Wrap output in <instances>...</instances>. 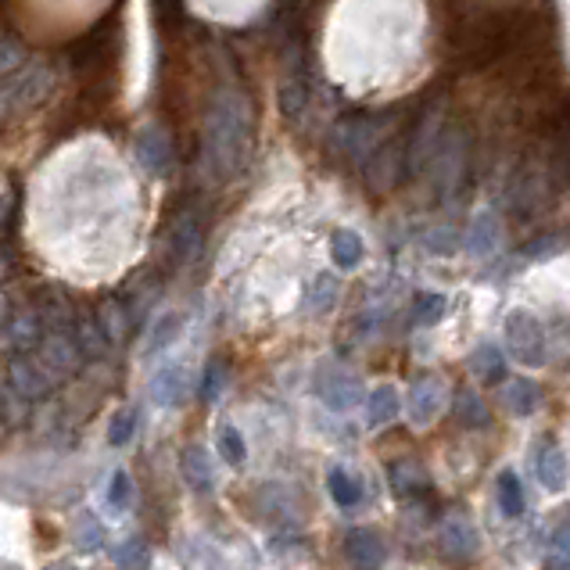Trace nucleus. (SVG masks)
Listing matches in <instances>:
<instances>
[{
    "label": "nucleus",
    "mask_w": 570,
    "mask_h": 570,
    "mask_svg": "<svg viewBox=\"0 0 570 570\" xmlns=\"http://www.w3.org/2000/svg\"><path fill=\"white\" fill-rule=\"evenodd\" d=\"M445 308H449L445 295H434V291H431V295H420V298H416L413 320H416V323H428V327H431V323H438V320L445 316Z\"/></svg>",
    "instance_id": "40"
},
{
    "label": "nucleus",
    "mask_w": 570,
    "mask_h": 570,
    "mask_svg": "<svg viewBox=\"0 0 570 570\" xmlns=\"http://www.w3.org/2000/svg\"><path fill=\"white\" fill-rule=\"evenodd\" d=\"M470 370H474L481 381L499 384L502 377H507V360H502V352L495 345H481L474 355H470Z\"/></svg>",
    "instance_id": "28"
},
{
    "label": "nucleus",
    "mask_w": 570,
    "mask_h": 570,
    "mask_svg": "<svg viewBox=\"0 0 570 570\" xmlns=\"http://www.w3.org/2000/svg\"><path fill=\"white\" fill-rule=\"evenodd\" d=\"M202 240H205V212L198 202H187V205H176L173 219H169V230H166V263L173 269H184L190 266L194 258L202 252Z\"/></svg>",
    "instance_id": "6"
},
{
    "label": "nucleus",
    "mask_w": 570,
    "mask_h": 570,
    "mask_svg": "<svg viewBox=\"0 0 570 570\" xmlns=\"http://www.w3.org/2000/svg\"><path fill=\"white\" fill-rule=\"evenodd\" d=\"M180 327H184V320H180V313H169V316H158L155 320V327L148 331V341H144V355H158V352H166L173 341H176V334H180Z\"/></svg>",
    "instance_id": "27"
},
{
    "label": "nucleus",
    "mask_w": 570,
    "mask_h": 570,
    "mask_svg": "<svg viewBox=\"0 0 570 570\" xmlns=\"http://www.w3.org/2000/svg\"><path fill=\"white\" fill-rule=\"evenodd\" d=\"M55 90V72L43 61H29L22 69H14L4 76V119L22 116L43 105Z\"/></svg>",
    "instance_id": "5"
},
{
    "label": "nucleus",
    "mask_w": 570,
    "mask_h": 570,
    "mask_svg": "<svg viewBox=\"0 0 570 570\" xmlns=\"http://www.w3.org/2000/svg\"><path fill=\"white\" fill-rule=\"evenodd\" d=\"M455 420L463 423V428H488L492 423V416H488V410L481 405V399L474 395V391H460L455 395Z\"/></svg>",
    "instance_id": "33"
},
{
    "label": "nucleus",
    "mask_w": 570,
    "mask_h": 570,
    "mask_svg": "<svg viewBox=\"0 0 570 570\" xmlns=\"http://www.w3.org/2000/svg\"><path fill=\"white\" fill-rule=\"evenodd\" d=\"M495 488H499V510L507 513L510 520L524 517V510H528L524 484H520V478L513 474V470H502L499 481H495Z\"/></svg>",
    "instance_id": "23"
},
{
    "label": "nucleus",
    "mask_w": 570,
    "mask_h": 570,
    "mask_svg": "<svg viewBox=\"0 0 570 570\" xmlns=\"http://www.w3.org/2000/svg\"><path fill=\"white\" fill-rule=\"evenodd\" d=\"M134 323L137 320H134V313H129V305H126L122 295H111V298L101 302V331H105V337L111 341V345H122Z\"/></svg>",
    "instance_id": "19"
},
{
    "label": "nucleus",
    "mask_w": 570,
    "mask_h": 570,
    "mask_svg": "<svg viewBox=\"0 0 570 570\" xmlns=\"http://www.w3.org/2000/svg\"><path fill=\"white\" fill-rule=\"evenodd\" d=\"M205 140L202 151L208 169L219 180H230L244 166H248L252 148H255V108L252 97L237 83H219L212 101L205 108Z\"/></svg>",
    "instance_id": "2"
},
{
    "label": "nucleus",
    "mask_w": 570,
    "mask_h": 570,
    "mask_svg": "<svg viewBox=\"0 0 570 570\" xmlns=\"http://www.w3.org/2000/svg\"><path fill=\"white\" fill-rule=\"evenodd\" d=\"M316 395L331 405L334 413H345L352 405H360L363 399V384L355 373L341 370L334 363H320V377H316Z\"/></svg>",
    "instance_id": "10"
},
{
    "label": "nucleus",
    "mask_w": 570,
    "mask_h": 570,
    "mask_svg": "<svg viewBox=\"0 0 570 570\" xmlns=\"http://www.w3.org/2000/svg\"><path fill=\"white\" fill-rule=\"evenodd\" d=\"M495 240H499V223H495L492 212H484V216H478V223H474V234H470V252H474L478 258L492 255Z\"/></svg>",
    "instance_id": "34"
},
{
    "label": "nucleus",
    "mask_w": 570,
    "mask_h": 570,
    "mask_svg": "<svg viewBox=\"0 0 570 570\" xmlns=\"http://www.w3.org/2000/svg\"><path fill=\"white\" fill-rule=\"evenodd\" d=\"M151 14H155V26L166 32V37H180V29L187 26L184 0H151Z\"/></svg>",
    "instance_id": "31"
},
{
    "label": "nucleus",
    "mask_w": 570,
    "mask_h": 570,
    "mask_svg": "<svg viewBox=\"0 0 570 570\" xmlns=\"http://www.w3.org/2000/svg\"><path fill=\"white\" fill-rule=\"evenodd\" d=\"M137 158L140 166L155 173V176H169L173 173V140L161 126H144L137 134Z\"/></svg>",
    "instance_id": "13"
},
{
    "label": "nucleus",
    "mask_w": 570,
    "mask_h": 570,
    "mask_svg": "<svg viewBox=\"0 0 570 570\" xmlns=\"http://www.w3.org/2000/svg\"><path fill=\"white\" fill-rule=\"evenodd\" d=\"M161 284H158V276L155 273H140L134 284H129L126 291H122V298H126V305H129V313H134V320L140 323L144 316L151 313V305L158 302V291Z\"/></svg>",
    "instance_id": "20"
},
{
    "label": "nucleus",
    "mask_w": 570,
    "mask_h": 570,
    "mask_svg": "<svg viewBox=\"0 0 570 570\" xmlns=\"http://www.w3.org/2000/svg\"><path fill=\"white\" fill-rule=\"evenodd\" d=\"M219 455L230 466H244V460H248V449H244V438L237 428H223L219 431Z\"/></svg>",
    "instance_id": "37"
},
{
    "label": "nucleus",
    "mask_w": 570,
    "mask_h": 570,
    "mask_svg": "<svg viewBox=\"0 0 570 570\" xmlns=\"http://www.w3.org/2000/svg\"><path fill=\"white\" fill-rule=\"evenodd\" d=\"M223 387H226V366L223 363H208L205 373H202V384H198V399L202 402H216Z\"/></svg>",
    "instance_id": "39"
},
{
    "label": "nucleus",
    "mask_w": 570,
    "mask_h": 570,
    "mask_svg": "<svg viewBox=\"0 0 570 570\" xmlns=\"http://www.w3.org/2000/svg\"><path fill=\"white\" fill-rule=\"evenodd\" d=\"M345 552H348V560H352L355 567H381V563L387 560L384 539H381L377 531H370V528H355V531H348Z\"/></svg>",
    "instance_id": "14"
},
{
    "label": "nucleus",
    "mask_w": 570,
    "mask_h": 570,
    "mask_svg": "<svg viewBox=\"0 0 570 570\" xmlns=\"http://www.w3.org/2000/svg\"><path fill=\"white\" fill-rule=\"evenodd\" d=\"M26 65V51H19V43H14V32L8 29L4 32V76L14 72V69H22Z\"/></svg>",
    "instance_id": "41"
},
{
    "label": "nucleus",
    "mask_w": 570,
    "mask_h": 570,
    "mask_svg": "<svg viewBox=\"0 0 570 570\" xmlns=\"http://www.w3.org/2000/svg\"><path fill=\"white\" fill-rule=\"evenodd\" d=\"M337 302V281L331 273H320L313 287H308V298H305V313H313V316H323V313H331Z\"/></svg>",
    "instance_id": "30"
},
{
    "label": "nucleus",
    "mask_w": 570,
    "mask_h": 570,
    "mask_svg": "<svg viewBox=\"0 0 570 570\" xmlns=\"http://www.w3.org/2000/svg\"><path fill=\"white\" fill-rule=\"evenodd\" d=\"M184 395H187V373H184V366L158 370V377L151 381L155 405H161V410H176V405L184 402Z\"/></svg>",
    "instance_id": "18"
},
{
    "label": "nucleus",
    "mask_w": 570,
    "mask_h": 570,
    "mask_svg": "<svg viewBox=\"0 0 570 570\" xmlns=\"http://www.w3.org/2000/svg\"><path fill=\"white\" fill-rule=\"evenodd\" d=\"M331 255H334V263L341 269H355L363 263V240L355 230H337L331 237Z\"/></svg>",
    "instance_id": "29"
},
{
    "label": "nucleus",
    "mask_w": 570,
    "mask_h": 570,
    "mask_svg": "<svg viewBox=\"0 0 570 570\" xmlns=\"http://www.w3.org/2000/svg\"><path fill=\"white\" fill-rule=\"evenodd\" d=\"M14 205H19V194L11 184H4V237H11L14 230Z\"/></svg>",
    "instance_id": "42"
},
{
    "label": "nucleus",
    "mask_w": 570,
    "mask_h": 570,
    "mask_svg": "<svg viewBox=\"0 0 570 570\" xmlns=\"http://www.w3.org/2000/svg\"><path fill=\"white\" fill-rule=\"evenodd\" d=\"M69 65L83 83V94L90 105L108 111L119 90V65H122V11L111 8L97 19L83 37L69 43Z\"/></svg>",
    "instance_id": "3"
},
{
    "label": "nucleus",
    "mask_w": 570,
    "mask_h": 570,
    "mask_svg": "<svg viewBox=\"0 0 570 570\" xmlns=\"http://www.w3.org/2000/svg\"><path fill=\"white\" fill-rule=\"evenodd\" d=\"M111 563H119V567H148L151 563L148 546H144L140 539H129L119 549H111Z\"/></svg>",
    "instance_id": "38"
},
{
    "label": "nucleus",
    "mask_w": 570,
    "mask_h": 570,
    "mask_svg": "<svg viewBox=\"0 0 570 570\" xmlns=\"http://www.w3.org/2000/svg\"><path fill=\"white\" fill-rule=\"evenodd\" d=\"M534 470H539V481H542L546 492H563L567 488L570 466H567V455L557 442H546L539 449V463H534Z\"/></svg>",
    "instance_id": "16"
},
{
    "label": "nucleus",
    "mask_w": 570,
    "mask_h": 570,
    "mask_svg": "<svg viewBox=\"0 0 570 570\" xmlns=\"http://www.w3.org/2000/svg\"><path fill=\"white\" fill-rule=\"evenodd\" d=\"M327 488H331V495L341 510H352V507H360V499H363V484L355 481L345 466H334L331 474H327Z\"/></svg>",
    "instance_id": "26"
},
{
    "label": "nucleus",
    "mask_w": 570,
    "mask_h": 570,
    "mask_svg": "<svg viewBox=\"0 0 570 570\" xmlns=\"http://www.w3.org/2000/svg\"><path fill=\"white\" fill-rule=\"evenodd\" d=\"M552 546H557L560 552H570V513L557 524V531H552Z\"/></svg>",
    "instance_id": "43"
},
{
    "label": "nucleus",
    "mask_w": 570,
    "mask_h": 570,
    "mask_svg": "<svg viewBox=\"0 0 570 570\" xmlns=\"http://www.w3.org/2000/svg\"><path fill=\"white\" fill-rule=\"evenodd\" d=\"M405 173H413V161H410V129L402 134V140H384L377 151L370 155L366 161V187L373 194H387L395 190Z\"/></svg>",
    "instance_id": "7"
},
{
    "label": "nucleus",
    "mask_w": 570,
    "mask_h": 570,
    "mask_svg": "<svg viewBox=\"0 0 570 570\" xmlns=\"http://www.w3.org/2000/svg\"><path fill=\"white\" fill-rule=\"evenodd\" d=\"M399 410H402V399H399L395 387L391 384L373 387L370 399H366V428H384V423H391L399 416Z\"/></svg>",
    "instance_id": "21"
},
{
    "label": "nucleus",
    "mask_w": 570,
    "mask_h": 570,
    "mask_svg": "<svg viewBox=\"0 0 570 570\" xmlns=\"http://www.w3.org/2000/svg\"><path fill=\"white\" fill-rule=\"evenodd\" d=\"M76 546L83 552H97L105 546V531H101V524H97L94 513H83L76 520Z\"/></svg>",
    "instance_id": "35"
},
{
    "label": "nucleus",
    "mask_w": 570,
    "mask_h": 570,
    "mask_svg": "<svg viewBox=\"0 0 570 570\" xmlns=\"http://www.w3.org/2000/svg\"><path fill=\"white\" fill-rule=\"evenodd\" d=\"M387 481L395 495H423L431 492V474L420 460H395L387 466Z\"/></svg>",
    "instance_id": "15"
},
{
    "label": "nucleus",
    "mask_w": 570,
    "mask_h": 570,
    "mask_svg": "<svg viewBox=\"0 0 570 570\" xmlns=\"http://www.w3.org/2000/svg\"><path fill=\"white\" fill-rule=\"evenodd\" d=\"M570 248V234L567 230H549V234H539L534 240H528L524 248H520V258L524 263H546V258L560 255Z\"/></svg>",
    "instance_id": "24"
},
{
    "label": "nucleus",
    "mask_w": 570,
    "mask_h": 570,
    "mask_svg": "<svg viewBox=\"0 0 570 570\" xmlns=\"http://www.w3.org/2000/svg\"><path fill=\"white\" fill-rule=\"evenodd\" d=\"M184 478L187 484L194 488V492H212V463H208V455L202 445H190L184 449Z\"/></svg>",
    "instance_id": "25"
},
{
    "label": "nucleus",
    "mask_w": 570,
    "mask_h": 570,
    "mask_svg": "<svg viewBox=\"0 0 570 570\" xmlns=\"http://www.w3.org/2000/svg\"><path fill=\"white\" fill-rule=\"evenodd\" d=\"M129 502H134V478L126 474V470H111V478H108V488H105V507L111 513H126L129 510Z\"/></svg>",
    "instance_id": "32"
},
{
    "label": "nucleus",
    "mask_w": 570,
    "mask_h": 570,
    "mask_svg": "<svg viewBox=\"0 0 570 570\" xmlns=\"http://www.w3.org/2000/svg\"><path fill=\"white\" fill-rule=\"evenodd\" d=\"M470 148H474V140H470V129L463 122H455L449 129H442V137L434 140V148L428 155V169H431V180L442 194H452L455 184L463 180L466 169H470Z\"/></svg>",
    "instance_id": "4"
},
{
    "label": "nucleus",
    "mask_w": 570,
    "mask_h": 570,
    "mask_svg": "<svg viewBox=\"0 0 570 570\" xmlns=\"http://www.w3.org/2000/svg\"><path fill=\"white\" fill-rule=\"evenodd\" d=\"M387 119L384 116H348L337 126V148L352 161H370V155L387 140Z\"/></svg>",
    "instance_id": "9"
},
{
    "label": "nucleus",
    "mask_w": 570,
    "mask_h": 570,
    "mask_svg": "<svg viewBox=\"0 0 570 570\" xmlns=\"http://www.w3.org/2000/svg\"><path fill=\"white\" fill-rule=\"evenodd\" d=\"M507 410L513 413V416H534L539 413V405H542V387L534 384V381H513L510 387H507Z\"/></svg>",
    "instance_id": "22"
},
{
    "label": "nucleus",
    "mask_w": 570,
    "mask_h": 570,
    "mask_svg": "<svg viewBox=\"0 0 570 570\" xmlns=\"http://www.w3.org/2000/svg\"><path fill=\"white\" fill-rule=\"evenodd\" d=\"M442 549L455 560H470L478 552V531L466 517H452L442 528Z\"/></svg>",
    "instance_id": "17"
},
{
    "label": "nucleus",
    "mask_w": 570,
    "mask_h": 570,
    "mask_svg": "<svg viewBox=\"0 0 570 570\" xmlns=\"http://www.w3.org/2000/svg\"><path fill=\"white\" fill-rule=\"evenodd\" d=\"M520 0H460L452 4L445 55L460 72H484L510 55Z\"/></svg>",
    "instance_id": "1"
},
{
    "label": "nucleus",
    "mask_w": 570,
    "mask_h": 570,
    "mask_svg": "<svg viewBox=\"0 0 570 570\" xmlns=\"http://www.w3.org/2000/svg\"><path fill=\"white\" fill-rule=\"evenodd\" d=\"M134 434H137V410H122V413L111 416V423H108V442L111 445L122 449V445L134 442Z\"/></svg>",
    "instance_id": "36"
},
{
    "label": "nucleus",
    "mask_w": 570,
    "mask_h": 570,
    "mask_svg": "<svg viewBox=\"0 0 570 570\" xmlns=\"http://www.w3.org/2000/svg\"><path fill=\"white\" fill-rule=\"evenodd\" d=\"M507 348L520 366L539 370L546 363V334L539 316H531L528 308H513L507 316Z\"/></svg>",
    "instance_id": "8"
},
{
    "label": "nucleus",
    "mask_w": 570,
    "mask_h": 570,
    "mask_svg": "<svg viewBox=\"0 0 570 570\" xmlns=\"http://www.w3.org/2000/svg\"><path fill=\"white\" fill-rule=\"evenodd\" d=\"M549 137H552V176L560 187H570V97L549 111Z\"/></svg>",
    "instance_id": "12"
},
{
    "label": "nucleus",
    "mask_w": 570,
    "mask_h": 570,
    "mask_svg": "<svg viewBox=\"0 0 570 570\" xmlns=\"http://www.w3.org/2000/svg\"><path fill=\"white\" fill-rule=\"evenodd\" d=\"M445 405V381L438 373H423L413 381L410 395H405V413H410L413 428H431Z\"/></svg>",
    "instance_id": "11"
}]
</instances>
